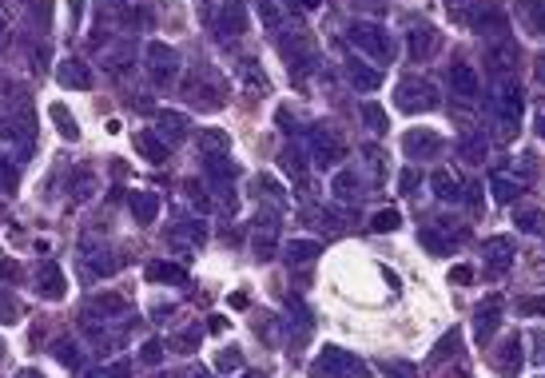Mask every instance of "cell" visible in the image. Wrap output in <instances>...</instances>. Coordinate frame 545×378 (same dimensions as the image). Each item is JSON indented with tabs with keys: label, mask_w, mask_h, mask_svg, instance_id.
I'll list each match as a JSON object with an SVG mask.
<instances>
[{
	"label": "cell",
	"mask_w": 545,
	"mask_h": 378,
	"mask_svg": "<svg viewBox=\"0 0 545 378\" xmlns=\"http://www.w3.org/2000/svg\"><path fill=\"white\" fill-rule=\"evenodd\" d=\"M398 108L402 112H430L434 104H438V96H434V88L426 84V80H418V76H406L402 84H398Z\"/></svg>",
	"instance_id": "obj_1"
},
{
	"label": "cell",
	"mask_w": 545,
	"mask_h": 378,
	"mask_svg": "<svg viewBox=\"0 0 545 378\" xmlns=\"http://www.w3.org/2000/svg\"><path fill=\"white\" fill-rule=\"evenodd\" d=\"M351 40H355V44L362 48V52H366V56L390 60V40H386V32H382V28H375V24H355Z\"/></svg>",
	"instance_id": "obj_2"
},
{
	"label": "cell",
	"mask_w": 545,
	"mask_h": 378,
	"mask_svg": "<svg viewBox=\"0 0 545 378\" xmlns=\"http://www.w3.org/2000/svg\"><path fill=\"white\" fill-rule=\"evenodd\" d=\"M442 148V140L434 132H426V128H414V132L402 135V151L410 155V159H422V155H434V151Z\"/></svg>",
	"instance_id": "obj_3"
},
{
	"label": "cell",
	"mask_w": 545,
	"mask_h": 378,
	"mask_svg": "<svg viewBox=\"0 0 545 378\" xmlns=\"http://www.w3.org/2000/svg\"><path fill=\"white\" fill-rule=\"evenodd\" d=\"M518 8L533 32H545V0H518Z\"/></svg>",
	"instance_id": "obj_4"
},
{
	"label": "cell",
	"mask_w": 545,
	"mask_h": 378,
	"mask_svg": "<svg viewBox=\"0 0 545 378\" xmlns=\"http://www.w3.org/2000/svg\"><path fill=\"white\" fill-rule=\"evenodd\" d=\"M450 84H454L462 96H474V92H478V76H474V68H466V64H454V68H450Z\"/></svg>",
	"instance_id": "obj_5"
},
{
	"label": "cell",
	"mask_w": 545,
	"mask_h": 378,
	"mask_svg": "<svg viewBox=\"0 0 545 378\" xmlns=\"http://www.w3.org/2000/svg\"><path fill=\"white\" fill-rule=\"evenodd\" d=\"M518 362H522V339H518V335H509L506 351H502V375L513 378V375H518Z\"/></svg>",
	"instance_id": "obj_6"
},
{
	"label": "cell",
	"mask_w": 545,
	"mask_h": 378,
	"mask_svg": "<svg viewBox=\"0 0 545 378\" xmlns=\"http://www.w3.org/2000/svg\"><path fill=\"white\" fill-rule=\"evenodd\" d=\"M247 28V12L239 4H227L223 8V32H243Z\"/></svg>",
	"instance_id": "obj_7"
},
{
	"label": "cell",
	"mask_w": 545,
	"mask_h": 378,
	"mask_svg": "<svg viewBox=\"0 0 545 378\" xmlns=\"http://www.w3.org/2000/svg\"><path fill=\"white\" fill-rule=\"evenodd\" d=\"M489 188H493V199H498V203H509V199L518 195V184L506 179V175H493V179H489Z\"/></svg>",
	"instance_id": "obj_8"
},
{
	"label": "cell",
	"mask_w": 545,
	"mask_h": 378,
	"mask_svg": "<svg viewBox=\"0 0 545 378\" xmlns=\"http://www.w3.org/2000/svg\"><path fill=\"white\" fill-rule=\"evenodd\" d=\"M287 255H291L295 263H311V259L319 255V243H307V239H295V243L287 247Z\"/></svg>",
	"instance_id": "obj_9"
},
{
	"label": "cell",
	"mask_w": 545,
	"mask_h": 378,
	"mask_svg": "<svg viewBox=\"0 0 545 378\" xmlns=\"http://www.w3.org/2000/svg\"><path fill=\"white\" fill-rule=\"evenodd\" d=\"M434 191H438L442 199H458V184H454L450 171H434Z\"/></svg>",
	"instance_id": "obj_10"
},
{
	"label": "cell",
	"mask_w": 545,
	"mask_h": 378,
	"mask_svg": "<svg viewBox=\"0 0 545 378\" xmlns=\"http://www.w3.org/2000/svg\"><path fill=\"white\" fill-rule=\"evenodd\" d=\"M351 76H355L358 88H366V92H370V88H378V80H382L375 68H362V64H351Z\"/></svg>",
	"instance_id": "obj_11"
},
{
	"label": "cell",
	"mask_w": 545,
	"mask_h": 378,
	"mask_svg": "<svg viewBox=\"0 0 545 378\" xmlns=\"http://www.w3.org/2000/svg\"><path fill=\"white\" fill-rule=\"evenodd\" d=\"M335 195H342V199H355L358 195V179L351 171H339V175H335Z\"/></svg>",
	"instance_id": "obj_12"
},
{
	"label": "cell",
	"mask_w": 545,
	"mask_h": 378,
	"mask_svg": "<svg viewBox=\"0 0 545 378\" xmlns=\"http://www.w3.org/2000/svg\"><path fill=\"white\" fill-rule=\"evenodd\" d=\"M489 267H493V271H506V267H509V243H506V239L489 243Z\"/></svg>",
	"instance_id": "obj_13"
},
{
	"label": "cell",
	"mask_w": 545,
	"mask_h": 378,
	"mask_svg": "<svg viewBox=\"0 0 545 378\" xmlns=\"http://www.w3.org/2000/svg\"><path fill=\"white\" fill-rule=\"evenodd\" d=\"M40 291H44V295H52V299H60V295H64V279H60V271H44V275H40Z\"/></svg>",
	"instance_id": "obj_14"
},
{
	"label": "cell",
	"mask_w": 545,
	"mask_h": 378,
	"mask_svg": "<svg viewBox=\"0 0 545 378\" xmlns=\"http://www.w3.org/2000/svg\"><path fill=\"white\" fill-rule=\"evenodd\" d=\"M398 223H402V215H398V211H378L375 219H370V227H375V231H382V235H386V231H394Z\"/></svg>",
	"instance_id": "obj_15"
},
{
	"label": "cell",
	"mask_w": 545,
	"mask_h": 378,
	"mask_svg": "<svg viewBox=\"0 0 545 378\" xmlns=\"http://www.w3.org/2000/svg\"><path fill=\"white\" fill-rule=\"evenodd\" d=\"M52 115H56V124H60V135H64V140H76V124H72V115L64 112V108H52Z\"/></svg>",
	"instance_id": "obj_16"
},
{
	"label": "cell",
	"mask_w": 545,
	"mask_h": 378,
	"mask_svg": "<svg viewBox=\"0 0 545 378\" xmlns=\"http://www.w3.org/2000/svg\"><path fill=\"white\" fill-rule=\"evenodd\" d=\"M132 208H135V215H140V219H151V215H155V195H135Z\"/></svg>",
	"instance_id": "obj_17"
},
{
	"label": "cell",
	"mask_w": 545,
	"mask_h": 378,
	"mask_svg": "<svg viewBox=\"0 0 545 378\" xmlns=\"http://www.w3.org/2000/svg\"><path fill=\"white\" fill-rule=\"evenodd\" d=\"M140 148L148 151V155H155V164H159V159H168V151H164V144H159L155 135H140Z\"/></svg>",
	"instance_id": "obj_18"
},
{
	"label": "cell",
	"mask_w": 545,
	"mask_h": 378,
	"mask_svg": "<svg viewBox=\"0 0 545 378\" xmlns=\"http://www.w3.org/2000/svg\"><path fill=\"white\" fill-rule=\"evenodd\" d=\"M362 115H366V124H375V132H386V115H382V108H378V104H366V108H362Z\"/></svg>",
	"instance_id": "obj_19"
},
{
	"label": "cell",
	"mask_w": 545,
	"mask_h": 378,
	"mask_svg": "<svg viewBox=\"0 0 545 378\" xmlns=\"http://www.w3.org/2000/svg\"><path fill=\"white\" fill-rule=\"evenodd\" d=\"M462 155H470V164H482L486 144H482V140H462Z\"/></svg>",
	"instance_id": "obj_20"
},
{
	"label": "cell",
	"mask_w": 545,
	"mask_h": 378,
	"mask_svg": "<svg viewBox=\"0 0 545 378\" xmlns=\"http://www.w3.org/2000/svg\"><path fill=\"white\" fill-rule=\"evenodd\" d=\"M454 342H458V331H450L446 339L438 342V346H434V355H438V359H446V355H454Z\"/></svg>",
	"instance_id": "obj_21"
},
{
	"label": "cell",
	"mask_w": 545,
	"mask_h": 378,
	"mask_svg": "<svg viewBox=\"0 0 545 378\" xmlns=\"http://www.w3.org/2000/svg\"><path fill=\"white\" fill-rule=\"evenodd\" d=\"M470 279H474V271H470V267H454V271H450V283H458V287H462V283H470Z\"/></svg>",
	"instance_id": "obj_22"
},
{
	"label": "cell",
	"mask_w": 545,
	"mask_h": 378,
	"mask_svg": "<svg viewBox=\"0 0 545 378\" xmlns=\"http://www.w3.org/2000/svg\"><path fill=\"white\" fill-rule=\"evenodd\" d=\"M410 48H414V56H422V52H426V32H422V28L410 32Z\"/></svg>",
	"instance_id": "obj_23"
},
{
	"label": "cell",
	"mask_w": 545,
	"mask_h": 378,
	"mask_svg": "<svg viewBox=\"0 0 545 378\" xmlns=\"http://www.w3.org/2000/svg\"><path fill=\"white\" fill-rule=\"evenodd\" d=\"M215 366H219V370H235V366H239V355H219Z\"/></svg>",
	"instance_id": "obj_24"
},
{
	"label": "cell",
	"mask_w": 545,
	"mask_h": 378,
	"mask_svg": "<svg viewBox=\"0 0 545 378\" xmlns=\"http://www.w3.org/2000/svg\"><path fill=\"white\" fill-rule=\"evenodd\" d=\"M398 184H402V188H414V184H418V171H402Z\"/></svg>",
	"instance_id": "obj_25"
},
{
	"label": "cell",
	"mask_w": 545,
	"mask_h": 378,
	"mask_svg": "<svg viewBox=\"0 0 545 378\" xmlns=\"http://www.w3.org/2000/svg\"><path fill=\"white\" fill-rule=\"evenodd\" d=\"M537 76H542V80H545V56L537 60Z\"/></svg>",
	"instance_id": "obj_26"
},
{
	"label": "cell",
	"mask_w": 545,
	"mask_h": 378,
	"mask_svg": "<svg viewBox=\"0 0 545 378\" xmlns=\"http://www.w3.org/2000/svg\"><path fill=\"white\" fill-rule=\"evenodd\" d=\"M355 4H370V8H378V4H382V0H355Z\"/></svg>",
	"instance_id": "obj_27"
},
{
	"label": "cell",
	"mask_w": 545,
	"mask_h": 378,
	"mask_svg": "<svg viewBox=\"0 0 545 378\" xmlns=\"http://www.w3.org/2000/svg\"><path fill=\"white\" fill-rule=\"evenodd\" d=\"M542 135H545V120H542Z\"/></svg>",
	"instance_id": "obj_28"
},
{
	"label": "cell",
	"mask_w": 545,
	"mask_h": 378,
	"mask_svg": "<svg viewBox=\"0 0 545 378\" xmlns=\"http://www.w3.org/2000/svg\"><path fill=\"white\" fill-rule=\"evenodd\" d=\"M0 28H4V24H0ZM0 40H4V36H0Z\"/></svg>",
	"instance_id": "obj_29"
}]
</instances>
